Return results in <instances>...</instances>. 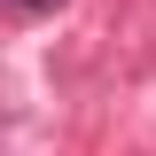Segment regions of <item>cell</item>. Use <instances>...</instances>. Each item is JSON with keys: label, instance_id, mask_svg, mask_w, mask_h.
Segmentation results:
<instances>
[{"label": "cell", "instance_id": "obj_1", "mask_svg": "<svg viewBox=\"0 0 156 156\" xmlns=\"http://www.w3.org/2000/svg\"><path fill=\"white\" fill-rule=\"evenodd\" d=\"M8 8H16V16H55L62 0H8Z\"/></svg>", "mask_w": 156, "mask_h": 156}]
</instances>
